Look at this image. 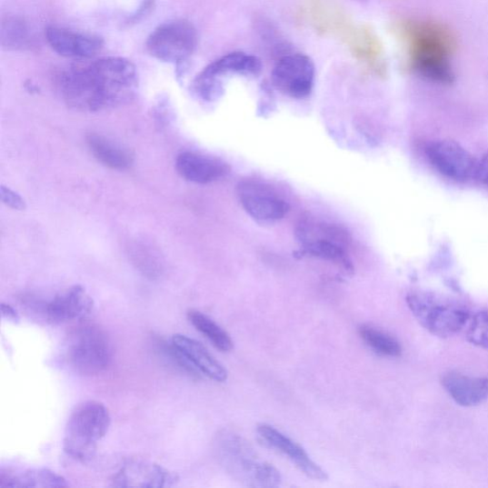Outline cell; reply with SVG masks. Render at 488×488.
I'll return each instance as SVG.
<instances>
[{
  "label": "cell",
  "instance_id": "3957f363",
  "mask_svg": "<svg viewBox=\"0 0 488 488\" xmlns=\"http://www.w3.org/2000/svg\"><path fill=\"white\" fill-rule=\"evenodd\" d=\"M216 452L225 471L252 487H277L280 473L272 464L261 461L242 437L224 432L216 440Z\"/></svg>",
  "mask_w": 488,
  "mask_h": 488
},
{
  "label": "cell",
  "instance_id": "9c48e42d",
  "mask_svg": "<svg viewBox=\"0 0 488 488\" xmlns=\"http://www.w3.org/2000/svg\"><path fill=\"white\" fill-rule=\"evenodd\" d=\"M315 65L303 54H290L280 58L272 71V84L293 99H304L314 90Z\"/></svg>",
  "mask_w": 488,
  "mask_h": 488
},
{
  "label": "cell",
  "instance_id": "5bb4252c",
  "mask_svg": "<svg viewBox=\"0 0 488 488\" xmlns=\"http://www.w3.org/2000/svg\"><path fill=\"white\" fill-rule=\"evenodd\" d=\"M45 37L50 47L65 57L91 58L99 54L105 45L99 35L58 26H49L45 30Z\"/></svg>",
  "mask_w": 488,
  "mask_h": 488
},
{
  "label": "cell",
  "instance_id": "1f68e13d",
  "mask_svg": "<svg viewBox=\"0 0 488 488\" xmlns=\"http://www.w3.org/2000/svg\"><path fill=\"white\" fill-rule=\"evenodd\" d=\"M361 2H365V0H361Z\"/></svg>",
  "mask_w": 488,
  "mask_h": 488
},
{
  "label": "cell",
  "instance_id": "cb8c5ba5",
  "mask_svg": "<svg viewBox=\"0 0 488 488\" xmlns=\"http://www.w3.org/2000/svg\"><path fill=\"white\" fill-rule=\"evenodd\" d=\"M359 334L363 341L382 356L399 357L402 354L399 342L379 329L363 325L359 329Z\"/></svg>",
  "mask_w": 488,
  "mask_h": 488
},
{
  "label": "cell",
  "instance_id": "4fadbf2b",
  "mask_svg": "<svg viewBox=\"0 0 488 488\" xmlns=\"http://www.w3.org/2000/svg\"><path fill=\"white\" fill-rule=\"evenodd\" d=\"M178 477L164 466L143 459L126 462L116 473L111 486L120 488H163L177 483Z\"/></svg>",
  "mask_w": 488,
  "mask_h": 488
},
{
  "label": "cell",
  "instance_id": "6da1fadb",
  "mask_svg": "<svg viewBox=\"0 0 488 488\" xmlns=\"http://www.w3.org/2000/svg\"><path fill=\"white\" fill-rule=\"evenodd\" d=\"M58 84L69 106L97 111L128 102L138 86V73L126 58L108 56L65 72Z\"/></svg>",
  "mask_w": 488,
  "mask_h": 488
},
{
  "label": "cell",
  "instance_id": "7402d4cb",
  "mask_svg": "<svg viewBox=\"0 0 488 488\" xmlns=\"http://www.w3.org/2000/svg\"><path fill=\"white\" fill-rule=\"evenodd\" d=\"M0 43L5 49L9 51L30 49L33 37L25 19L17 15L4 18L0 26Z\"/></svg>",
  "mask_w": 488,
  "mask_h": 488
},
{
  "label": "cell",
  "instance_id": "2e32d148",
  "mask_svg": "<svg viewBox=\"0 0 488 488\" xmlns=\"http://www.w3.org/2000/svg\"><path fill=\"white\" fill-rule=\"evenodd\" d=\"M175 167L183 178L199 184L216 182L229 173L228 165L221 160L192 152L181 154Z\"/></svg>",
  "mask_w": 488,
  "mask_h": 488
},
{
  "label": "cell",
  "instance_id": "52a82bcc",
  "mask_svg": "<svg viewBox=\"0 0 488 488\" xmlns=\"http://www.w3.org/2000/svg\"><path fill=\"white\" fill-rule=\"evenodd\" d=\"M199 35L196 28L184 19L160 25L149 35L146 48L157 60L187 69L191 55L196 51Z\"/></svg>",
  "mask_w": 488,
  "mask_h": 488
},
{
  "label": "cell",
  "instance_id": "4316f807",
  "mask_svg": "<svg viewBox=\"0 0 488 488\" xmlns=\"http://www.w3.org/2000/svg\"><path fill=\"white\" fill-rule=\"evenodd\" d=\"M194 90L205 101H214L224 93L222 80L205 72H202L194 84Z\"/></svg>",
  "mask_w": 488,
  "mask_h": 488
},
{
  "label": "cell",
  "instance_id": "83f0119b",
  "mask_svg": "<svg viewBox=\"0 0 488 488\" xmlns=\"http://www.w3.org/2000/svg\"><path fill=\"white\" fill-rule=\"evenodd\" d=\"M2 200L9 207L15 210H25L26 204L25 200L9 188L2 187Z\"/></svg>",
  "mask_w": 488,
  "mask_h": 488
},
{
  "label": "cell",
  "instance_id": "484cf974",
  "mask_svg": "<svg viewBox=\"0 0 488 488\" xmlns=\"http://www.w3.org/2000/svg\"><path fill=\"white\" fill-rule=\"evenodd\" d=\"M467 340L472 344L488 349V311L478 312L468 320Z\"/></svg>",
  "mask_w": 488,
  "mask_h": 488
},
{
  "label": "cell",
  "instance_id": "277c9868",
  "mask_svg": "<svg viewBox=\"0 0 488 488\" xmlns=\"http://www.w3.org/2000/svg\"><path fill=\"white\" fill-rule=\"evenodd\" d=\"M110 424L109 410L104 403L88 401L80 404L74 410L65 428V453L75 461L91 460Z\"/></svg>",
  "mask_w": 488,
  "mask_h": 488
},
{
  "label": "cell",
  "instance_id": "d6986e66",
  "mask_svg": "<svg viewBox=\"0 0 488 488\" xmlns=\"http://www.w3.org/2000/svg\"><path fill=\"white\" fill-rule=\"evenodd\" d=\"M443 385L452 398L463 406H473L488 397V379H473L460 373H448Z\"/></svg>",
  "mask_w": 488,
  "mask_h": 488
},
{
  "label": "cell",
  "instance_id": "8992f818",
  "mask_svg": "<svg viewBox=\"0 0 488 488\" xmlns=\"http://www.w3.org/2000/svg\"><path fill=\"white\" fill-rule=\"evenodd\" d=\"M406 301L419 323L439 337L453 336L471 318L470 312L464 307L442 300L432 293L414 292L407 296Z\"/></svg>",
  "mask_w": 488,
  "mask_h": 488
},
{
  "label": "cell",
  "instance_id": "d4e9b609",
  "mask_svg": "<svg viewBox=\"0 0 488 488\" xmlns=\"http://www.w3.org/2000/svg\"><path fill=\"white\" fill-rule=\"evenodd\" d=\"M159 256L144 246L136 247L133 254L134 264L149 278H155L161 274L163 264Z\"/></svg>",
  "mask_w": 488,
  "mask_h": 488
},
{
  "label": "cell",
  "instance_id": "ba28073f",
  "mask_svg": "<svg viewBox=\"0 0 488 488\" xmlns=\"http://www.w3.org/2000/svg\"><path fill=\"white\" fill-rule=\"evenodd\" d=\"M304 252L316 257L342 265L346 270H353L344 247L346 234L331 224L303 222L297 229Z\"/></svg>",
  "mask_w": 488,
  "mask_h": 488
},
{
  "label": "cell",
  "instance_id": "30bf717a",
  "mask_svg": "<svg viewBox=\"0 0 488 488\" xmlns=\"http://www.w3.org/2000/svg\"><path fill=\"white\" fill-rule=\"evenodd\" d=\"M239 201L254 220L278 222L289 211L288 204L269 185L254 180L242 181L237 187Z\"/></svg>",
  "mask_w": 488,
  "mask_h": 488
},
{
  "label": "cell",
  "instance_id": "4dcf8cb0",
  "mask_svg": "<svg viewBox=\"0 0 488 488\" xmlns=\"http://www.w3.org/2000/svg\"><path fill=\"white\" fill-rule=\"evenodd\" d=\"M0 310H2L3 319L14 324L21 323V317H19L17 311L12 305L3 303L0 305Z\"/></svg>",
  "mask_w": 488,
  "mask_h": 488
},
{
  "label": "cell",
  "instance_id": "ac0fdd59",
  "mask_svg": "<svg viewBox=\"0 0 488 488\" xmlns=\"http://www.w3.org/2000/svg\"><path fill=\"white\" fill-rule=\"evenodd\" d=\"M172 343L203 375L219 383L227 380V370L201 343L182 334L173 336Z\"/></svg>",
  "mask_w": 488,
  "mask_h": 488
},
{
  "label": "cell",
  "instance_id": "603a6c76",
  "mask_svg": "<svg viewBox=\"0 0 488 488\" xmlns=\"http://www.w3.org/2000/svg\"><path fill=\"white\" fill-rule=\"evenodd\" d=\"M187 318L192 325L222 353H229L233 349L234 344L227 332L203 312L190 309L187 312Z\"/></svg>",
  "mask_w": 488,
  "mask_h": 488
},
{
  "label": "cell",
  "instance_id": "f1b7e54d",
  "mask_svg": "<svg viewBox=\"0 0 488 488\" xmlns=\"http://www.w3.org/2000/svg\"><path fill=\"white\" fill-rule=\"evenodd\" d=\"M155 0H143L138 10L127 18L126 25H132L140 23L154 7Z\"/></svg>",
  "mask_w": 488,
  "mask_h": 488
},
{
  "label": "cell",
  "instance_id": "44dd1931",
  "mask_svg": "<svg viewBox=\"0 0 488 488\" xmlns=\"http://www.w3.org/2000/svg\"><path fill=\"white\" fill-rule=\"evenodd\" d=\"M87 144L95 158L112 169L125 170L133 164V157L128 150L102 134H90L87 136Z\"/></svg>",
  "mask_w": 488,
  "mask_h": 488
},
{
  "label": "cell",
  "instance_id": "7a4b0ae2",
  "mask_svg": "<svg viewBox=\"0 0 488 488\" xmlns=\"http://www.w3.org/2000/svg\"><path fill=\"white\" fill-rule=\"evenodd\" d=\"M404 33L413 72L433 84H453V58L457 46L453 32L431 19H417L405 25Z\"/></svg>",
  "mask_w": 488,
  "mask_h": 488
},
{
  "label": "cell",
  "instance_id": "e0dca14e",
  "mask_svg": "<svg viewBox=\"0 0 488 488\" xmlns=\"http://www.w3.org/2000/svg\"><path fill=\"white\" fill-rule=\"evenodd\" d=\"M65 477L48 470V468H16L2 467L0 470V488H58L67 487Z\"/></svg>",
  "mask_w": 488,
  "mask_h": 488
},
{
  "label": "cell",
  "instance_id": "5b68a950",
  "mask_svg": "<svg viewBox=\"0 0 488 488\" xmlns=\"http://www.w3.org/2000/svg\"><path fill=\"white\" fill-rule=\"evenodd\" d=\"M66 356L75 373L84 376L102 374L113 358L106 331L100 325L90 324L75 327L68 338Z\"/></svg>",
  "mask_w": 488,
  "mask_h": 488
},
{
  "label": "cell",
  "instance_id": "9a60e30c",
  "mask_svg": "<svg viewBox=\"0 0 488 488\" xmlns=\"http://www.w3.org/2000/svg\"><path fill=\"white\" fill-rule=\"evenodd\" d=\"M258 433L267 445L287 456L307 477L319 481H325L328 478L327 473L309 457L301 445L284 435L276 428L261 424L258 426Z\"/></svg>",
  "mask_w": 488,
  "mask_h": 488
},
{
  "label": "cell",
  "instance_id": "f546056e",
  "mask_svg": "<svg viewBox=\"0 0 488 488\" xmlns=\"http://www.w3.org/2000/svg\"><path fill=\"white\" fill-rule=\"evenodd\" d=\"M475 178L483 184L488 186V153L483 155V158L480 162H477Z\"/></svg>",
  "mask_w": 488,
  "mask_h": 488
},
{
  "label": "cell",
  "instance_id": "8fae6325",
  "mask_svg": "<svg viewBox=\"0 0 488 488\" xmlns=\"http://www.w3.org/2000/svg\"><path fill=\"white\" fill-rule=\"evenodd\" d=\"M426 155L429 163L448 179L466 182L475 178L476 160L455 142H433L426 147Z\"/></svg>",
  "mask_w": 488,
  "mask_h": 488
},
{
  "label": "cell",
  "instance_id": "7c38bea8",
  "mask_svg": "<svg viewBox=\"0 0 488 488\" xmlns=\"http://www.w3.org/2000/svg\"><path fill=\"white\" fill-rule=\"evenodd\" d=\"M94 309V301L81 285H75L60 293L49 303L40 305L45 321L60 324L87 318Z\"/></svg>",
  "mask_w": 488,
  "mask_h": 488
},
{
  "label": "cell",
  "instance_id": "ffe728a7",
  "mask_svg": "<svg viewBox=\"0 0 488 488\" xmlns=\"http://www.w3.org/2000/svg\"><path fill=\"white\" fill-rule=\"evenodd\" d=\"M263 68L260 58L245 53H231L209 65L204 72L220 77L227 75H257Z\"/></svg>",
  "mask_w": 488,
  "mask_h": 488
}]
</instances>
